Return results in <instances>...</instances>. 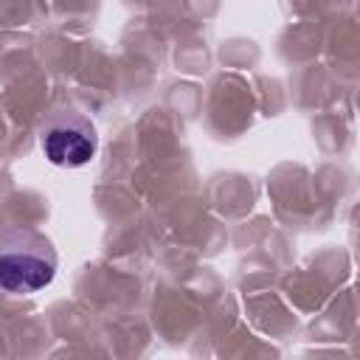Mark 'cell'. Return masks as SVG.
I'll return each mask as SVG.
<instances>
[{
	"label": "cell",
	"instance_id": "2",
	"mask_svg": "<svg viewBox=\"0 0 360 360\" xmlns=\"http://www.w3.org/2000/svg\"><path fill=\"white\" fill-rule=\"evenodd\" d=\"M39 149L59 169L87 166L98 152V129L73 104H59L39 124Z\"/></svg>",
	"mask_w": 360,
	"mask_h": 360
},
{
	"label": "cell",
	"instance_id": "1",
	"mask_svg": "<svg viewBox=\"0 0 360 360\" xmlns=\"http://www.w3.org/2000/svg\"><path fill=\"white\" fill-rule=\"evenodd\" d=\"M56 267L59 256L45 233L28 225L0 231V292L34 295L53 281Z\"/></svg>",
	"mask_w": 360,
	"mask_h": 360
}]
</instances>
